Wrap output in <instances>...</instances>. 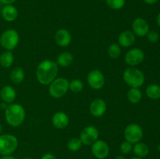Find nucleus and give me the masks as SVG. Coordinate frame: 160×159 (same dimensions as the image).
I'll use <instances>...</instances> for the list:
<instances>
[{
  "instance_id": "obj_1",
  "label": "nucleus",
  "mask_w": 160,
  "mask_h": 159,
  "mask_svg": "<svg viewBox=\"0 0 160 159\" xmlns=\"http://www.w3.org/2000/svg\"><path fill=\"white\" fill-rule=\"evenodd\" d=\"M59 66L54 61L45 59L38 64L36 70V78L42 85H48L57 77Z\"/></svg>"
},
{
  "instance_id": "obj_2",
  "label": "nucleus",
  "mask_w": 160,
  "mask_h": 159,
  "mask_svg": "<svg viewBox=\"0 0 160 159\" xmlns=\"http://www.w3.org/2000/svg\"><path fill=\"white\" fill-rule=\"evenodd\" d=\"M26 113L25 109L21 104H9L5 110V118L9 126L12 127H18L21 126L25 120Z\"/></svg>"
},
{
  "instance_id": "obj_3",
  "label": "nucleus",
  "mask_w": 160,
  "mask_h": 159,
  "mask_svg": "<svg viewBox=\"0 0 160 159\" xmlns=\"http://www.w3.org/2000/svg\"><path fill=\"white\" fill-rule=\"evenodd\" d=\"M123 81L131 87H142L145 80V74L142 70L135 67H129L126 69L123 73Z\"/></svg>"
},
{
  "instance_id": "obj_4",
  "label": "nucleus",
  "mask_w": 160,
  "mask_h": 159,
  "mask_svg": "<svg viewBox=\"0 0 160 159\" xmlns=\"http://www.w3.org/2000/svg\"><path fill=\"white\" fill-rule=\"evenodd\" d=\"M70 81L64 77H56L48 84V93L53 98L59 99L67 94L69 90Z\"/></svg>"
},
{
  "instance_id": "obj_5",
  "label": "nucleus",
  "mask_w": 160,
  "mask_h": 159,
  "mask_svg": "<svg viewBox=\"0 0 160 159\" xmlns=\"http://www.w3.org/2000/svg\"><path fill=\"white\" fill-rule=\"evenodd\" d=\"M19 41V33L14 29H7L0 37V45L6 51H12L18 45Z\"/></svg>"
},
{
  "instance_id": "obj_6",
  "label": "nucleus",
  "mask_w": 160,
  "mask_h": 159,
  "mask_svg": "<svg viewBox=\"0 0 160 159\" xmlns=\"http://www.w3.org/2000/svg\"><path fill=\"white\" fill-rule=\"evenodd\" d=\"M18 147V139L12 134L0 135V154L10 155Z\"/></svg>"
},
{
  "instance_id": "obj_7",
  "label": "nucleus",
  "mask_w": 160,
  "mask_h": 159,
  "mask_svg": "<svg viewBox=\"0 0 160 159\" xmlns=\"http://www.w3.org/2000/svg\"><path fill=\"white\" fill-rule=\"evenodd\" d=\"M123 135H124L127 141L134 144L142 140L144 132L140 125L137 124V123H131L126 126L124 132H123Z\"/></svg>"
},
{
  "instance_id": "obj_8",
  "label": "nucleus",
  "mask_w": 160,
  "mask_h": 159,
  "mask_svg": "<svg viewBox=\"0 0 160 159\" xmlns=\"http://www.w3.org/2000/svg\"><path fill=\"white\" fill-rule=\"evenodd\" d=\"M99 131L95 126H88L82 129L79 139L84 145H92L98 140Z\"/></svg>"
},
{
  "instance_id": "obj_9",
  "label": "nucleus",
  "mask_w": 160,
  "mask_h": 159,
  "mask_svg": "<svg viewBox=\"0 0 160 159\" xmlns=\"http://www.w3.org/2000/svg\"><path fill=\"white\" fill-rule=\"evenodd\" d=\"M144 59L145 53L139 48H134L128 50L124 55L125 62L131 67L140 65Z\"/></svg>"
},
{
  "instance_id": "obj_10",
  "label": "nucleus",
  "mask_w": 160,
  "mask_h": 159,
  "mask_svg": "<svg viewBox=\"0 0 160 159\" xmlns=\"http://www.w3.org/2000/svg\"><path fill=\"white\" fill-rule=\"evenodd\" d=\"M87 81L91 88L94 90L102 89L106 83L104 74L98 70H93L89 72L87 76Z\"/></svg>"
},
{
  "instance_id": "obj_11",
  "label": "nucleus",
  "mask_w": 160,
  "mask_h": 159,
  "mask_svg": "<svg viewBox=\"0 0 160 159\" xmlns=\"http://www.w3.org/2000/svg\"><path fill=\"white\" fill-rule=\"evenodd\" d=\"M92 152L98 159H105L109 154V147L104 140H98L92 145Z\"/></svg>"
},
{
  "instance_id": "obj_12",
  "label": "nucleus",
  "mask_w": 160,
  "mask_h": 159,
  "mask_svg": "<svg viewBox=\"0 0 160 159\" xmlns=\"http://www.w3.org/2000/svg\"><path fill=\"white\" fill-rule=\"evenodd\" d=\"M149 25L148 22L143 18H136L132 23V31L134 35L139 37H143L149 32Z\"/></svg>"
},
{
  "instance_id": "obj_13",
  "label": "nucleus",
  "mask_w": 160,
  "mask_h": 159,
  "mask_svg": "<svg viewBox=\"0 0 160 159\" xmlns=\"http://www.w3.org/2000/svg\"><path fill=\"white\" fill-rule=\"evenodd\" d=\"M107 105H106V101L102 98H95L91 102L89 106V111L90 113L94 117L99 118L102 117L106 112Z\"/></svg>"
},
{
  "instance_id": "obj_14",
  "label": "nucleus",
  "mask_w": 160,
  "mask_h": 159,
  "mask_svg": "<svg viewBox=\"0 0 160 159\" xmlns=\"http://www.w3.org/2000/svg\"><path fill=\"white\" fill-rule=\"evenodd\" d=\"M54 38L56 43L59 47H62V48L68 46L72 40L70 33L69 32V31H67V29H64V28L59 29L56 31Z\"/></svg>"
},
{
  "instance_id": "obj_15",
  "label": "nucleus",
  "mask_w": 160,
  "mask_h": 159,
  "mask_svg": "<svg viewBox=\"0 0 160 159\" xmlns=\"http://www.w3.org/2000/svg\"><path fill=\"white\" fill-rule=\"evenodd\" d=\"M69 116L63 112H57L52 117V123L53 126L58 129H65L69 124Z\"/></svg>"
},
{
  "instance_id": "obj_16",
  "label": "nucleus",
  "mask_w": 160,
  "mask_h": 159,
  "mask_svg": "<svg viewBox=\"0 0 160 159\" xmlns=\"http://www.w3.org/2000/svg\"><path fill=\"white\" fill-rule=\"evenodd\" d=\"M136 36L133 33L132 31H123L120 33L118 36V44L120 47L123 48H129L131 45H133L135 42Z\"/></svg>"
},
{
  "instance_id": "obj_17",
  "label": "nucleus",
  "mask_w": 160,
  "mask_h": 159,
  "mask_svg": "<svg viewBox=\"0 0 160 159\" xmlns=\"http://www.w3.org/2000/svg\"><path fill=\"white\" fill-rule=\"evenodd\" d=\"M0 98L3 102L6 104H12L17 98L16 90L11 86H5L0 91Z\"/></svg>"
},
{
  "instance_id": "obj_18",
  "label": "nucleus",
  "mask_w": 160,
  "mask_h": 159,
  "mask_svg": "<svg viewBox=\"0 0 160 159\" xmlns=\"http://www.w3.org/2000/svg\"><path fill=\"white\" fill-rule=\"evenodd\" d=\"M2 17L7 22H12L18 17V9L13 5H5L2 9Z\"/></svg>"
},
{
  "instance_id": "obj_19",
  "label": "nucleus",
  "mask_w": 160,
  "mask_h": 159,
  "mask_svg": "<svg viewBox=\"0 0 160 159\" xmlns=\"http://www.w3.org/2000/svg\"><path fill=\"white\" fill-rule=\"evenodd\" d=\"M73 55H72V53L69 52V51H63V52L60 53L56 59V64L58 65V66L62 67V68L70 66L73 63Z\"/></svg>"
},
{
  "instance_id": "obj_20",
  "label": "nucleus",
  "mask_w": 160,
  "mask_h": 159,
  "mask_svg": "<svg viewBox=\"0 0 160 159\" xmlns=\"http://www.w3.org/2000/svg\"><path fill=\"white\" fill-rule=\"evenodd\" d=\"M132 151L134 152V154L136 155V157L143 158V157H146L148 154V153H149V148H148V145L140 141L138 143H134Z\"/></svg>"
},
{
  "instance_id": "obj_21",
  "label": "nucleus",
  "mask_w": 160,
  "mask_h": 159,
  "mask_svg": "<svg viewBox=\"0 0 160 159\" xmlns=\"http://www.w3.org/2000/svg\"><path fill=\"white\" fill-rule=\"evenodd\" d=\"M128 100L132 104H138L142 98V93L141 90L137 87H131L127 94Z\"/></svg>"
},
{
  "instance_id": "obj_22",
  "label": "nucleus",
  "mask_w": 160,
  "mask_h": 159,
  "mask_svg": "<svg viewBox=\"0 0 160 159\" xmlns=\"http://www.w3.org/2000/svg\"><path fill=\"white\" fill-rule=\"evenodd\" d=\"M25 77V73L23 69L20 66H17L12 69L10 73V79L12 83L16 84H21Z\"/></svg>"
},
{
  "instance_id": "obj_23",
  "label": "nucleus",
  "mask_w": 160,
  "mask_h": 159,
  "mask_svg": "<svg viewBox=\"0 0 160 159\" xmlns=\"http://www.w3.org/2000/svg\"><path fill=\"white\" fill-rule=\"evenodd\" d=\"M14 56L12 51H6L0 55V65L4 68H9L13 64Z\"/></svg>"
},
{
  "instance_id": "obj_24",
  "label": "nucleus",
  "mask_w": 160,
  "mask_h": 159,
  "mask_svg": "<svg viewBox=\"0 0 160 159\" xmlns=\"http://www.w3.org/2000/svg\"><path fill=\"white\" fill-rule=\"evenodd\" d=\"M146 95L151 100H158L160 98V86L152 84L146 87Z\"/></svg>"
},
{
  "instance_id": "obj_25",
  "label": "nucleus",
  "mask_w": 160,
  "mask_h": 159,
  "mask_svg": "<svg viewBox=\"0 0 160 159\" xmlns=\"http://www.w3.org/2000/svg\"><path fill=\"white\" fill-rule=\"evenodd\" d=\"M84 89V83L79 79H73L69 82V90L73 93H80Z\"/></svg>"
},
{
  "instance_id": "obj_26",
  "label": "nucleus",
  "mask_w": 160,
  "mask_h": 159,
  "mask_svg": "<svg viewBox=\"0 0 160 159\" xmlns=\"http://www.w3.org/2000/svg\"><path fill=\"white\" fill-rule=\"evenodd\" d=\"M108 55L112 59H117L121 55V47L118 43L111 44L108 48Z\"/></svg>"
},
{
  "instance_id": "obj_27",
  "label": "nucleus",
  "mask_w": 160,
  "mask_h": 159,
  "mask_svg": "<svg viewBox=\"0 0 160 159\" xmlns=\"http://www.w3.org/2000/svg\"><path fill=\"white\" fill-rule=\"evenodd\" d=\"M83 143H81V140L79 138H72L67 143V147L70 151H73V152H76V151H79L82 147Z\"/></svg>"
},
{
  "instance_id": "obj_28",
  "label": "nucleus",
  "mask_w": 160,
  "mask_h": 159,
  "mask_svg": "<svg viewBox=\"0 0 160 159\" xmlns=\"http://www.w3.org/2000/svg\"><path fill=\"white\" fill-rule=\"evenodd\" d=\"M106 1L107 6L114 10L121 9L125 5V0H106Z\"/></svg>"
},
{
  "instance_id": "obj_29",
  "label": "nucleus",
  "mask_w": 160,
  "mask_h": 159,
  "mask_svg": "<svg viewBox=\"0 0 160 159\" xmlns=\"http://www.w3.org/2000/svg\"><path fill=\"white\" fill-rule=\"evenodd\" d=\"M120 151L122 152V154H128L131 152L133 149V146H132V143H131L130 142L125 141L122 142L120 146Z\"/></svg>"
},
{
  "instance_id": "obj_30",
  "label": "nucleus",
  "mask_w": 160,
  "mask_h": 159,
  "mask_svg": "<svg viewBox=\"0 0 160 159\" xmlns=\"http://www.w3.org/2000/svg\"><path fill=\"white\" fill-rule=\"evenodd\" d=\"M146 37L148 38V41L152 42V43H156L159 39V33L155 31H149Z\"/></svg>"
},
{
  "instance_id": "obj_31",
  "label": "nucleus",
  "mask_w": 160,
  "mask_h": 159,
  "mask_svg": "<svg viewBox=\"0 0 160 159\" xmlns=\"http://www.w3.org/2000/svg\"><path fill=\"white\" fill-rule=\"evenodd\" d=\"M42 159H56V156L54 154H51V153H47L45 154L44 155H42Z\"/></svg>"
},
{
  "instance_id": "obj_32",
  "label": "nucleus",
  "mask_w": 160,
  "mask_h": 159,
  "mask_svg": "<svg viewBox=\"0 0 160 159\" xmlns=\"http://www.w3.org/2000/svg\"><path fill=\"white\" fill-rule=\"evenodd\" d=\"M17 0H0V2L3 5H12Z\"/></svg>"
},
{
  "instance_id": "obj_33",
  "label": "nucleus",
  "mask_w": 160,
  "mask_h": 159,
  "mask_svg": "<svg viewBox=\"0 0 160 159\" xmlns=\"http://www.w3.org/2000/svg\"><path fill=\"white\" fill-rule=\"evenodd\" d=\"M146 4L148 5H153V4H156L159 0H143Z\"/></svg>"
},
{
  "instance_id": "obj_34",
  "label": "nucleus",
  "mask_w": 160,
  "mask_h": 159,
  "mask_svg": "<svg viewBox=\"0 0 160 159\" xmlns=\"http://www.w3.org/2000/svg\"><path fill=\"white\" fill-rule=\"evenodd\" d=\"M7 104H6V103H5V102H2V103H1V104H0V108H1L2 109V110H6V108H7Z\"/></svg>"
},
{
  "instance_id": "obj_35",
  "label": "nucleus",
  "mask_w": 160,
  "mask_h": 159,
  "mask_svg": "<svg viewBox=\"0 0 160 159\" xmlns=\"http://www.w3.org/2000/svg\"><path fill=\"white\" fill-rule=\"evenodd\" d=\"M0 159H15V157H13L12 156H11V155H6V156H2V157H0Z\"/></svg>"
},
{
  "instance_id": "obj_36",
  "label": "nucleus",
  "mask_w": 160,
  "mask_h": 159,
  "mask_svg": "<svg viewBox=\"0 0 160 159\" xmlns=\"http://www.w3.org/2000/svg\"><path fill=\"white\" fill-rule=\"evenodd\" d=\"M156 22H157L158 26H159V27H160V12H159V14H158V16H157V19H156Z\"/></svg>"
},
{
  "instance_id": "obj_37",
  "label": "nucleus",
  "mask_w": 160,
  "mask_h": 159,
  "mask_svg": "<svg viewBox=\"0 0 160 159\" xmlns=\"http://www.w3.org/2000/svg\"><path fill=\"white\" fill-rule=\"evenodd\" d=\"M114 159H126V158H125V157H123V156L118 155V156H117V157H116Z\"/></svg>"
},
{
  "instance_id": "obj_38",
  "label": "nucleus",
  "mask_w": 160,
  "mask_h": 159,
  "mask_svg": "<svg viewBox=\"0 0 160 159\" xmlns=\"http://www.w3.org/2000/svg\"><path fill=\"white\" fill-rule=\"evenodd\" d=\"M131 159H143L142 157H131Z\"/></svg>"
},
{
  "instance_id": "obj_39",
  "label": "nucleus",
  "mask_w": 160,
  "mask_h": 159,
  "mask_svg": "<svg viewBox=\"0 0 160 159\" xmlns=\"http://www.w3.org/2000/svg\"><path fill=\"white\" fill-rule=\"evenodd\" d=\"M157 150H158V151H159V152H160V143H159V145H158V147H157Z\"/></svg>"
},
{
  "instance_id": "obj_40",
  "label": "nucleus",
  "mask_w": 160,
  "mask_h": 159,
  "mask_svg": "<svg viewBox=\"0 0 160 159\" xmlns=\"http://www.w3.org/2000/svg\"><path fill=\"white\" fill-rule=\"evenodd\" d=\"M1 132H2V126L0 124V135H1Z\"/></svg>"
},
{
  "instance_id": "obj_41",
  "label": "nucleus",
  "mask_w": 160,
  "mask_h": 159,
  "mask_svg": "<svg viewBox=\"0 0 160 159\" xmlns=\"http://www.w3.org/2000/svg\"><path fill=\"white\" fill-rule=\"evenodd\" d=\"M23 159H32V158H30V157H25V158H23Z\"/></svg>"
}]
</instances>
